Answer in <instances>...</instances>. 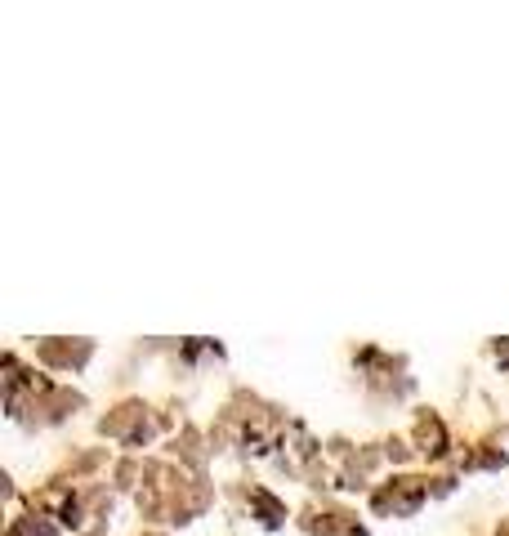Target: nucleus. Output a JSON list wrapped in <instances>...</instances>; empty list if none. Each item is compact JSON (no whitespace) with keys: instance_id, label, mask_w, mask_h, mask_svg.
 <instances>
[{"instance_id":"1","label":"nucleus","mask_w":509,"mask_h":536,"mask_svg":"<svg viewBox=\"0 0 509 536\" xmlns=\"http://www.w3.org/2000/svg\"><path fill=\"white\" fill-rule=\"evenodd\" d=\"M14 536H54V528H50V523H41V519H23L14 528Z\"/></svg>"}]
</instances>
